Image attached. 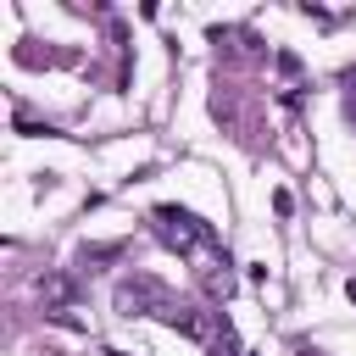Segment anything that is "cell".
<instances>
[{
	"label": "cell",
	"instance_id": "cell-4",
	"mask_svg": "<svg viewBox=\"0 0 356 356\" xmlns=\"http://www.w3.org/2000/svg\"><path fill=\"white\" fill-rule=\"evenodd\" d=\"M117 256H122V245H83V256H78V261L89 267V261H117Z\"/></svg>",
	"mask_w": 356,
	"mask_h": 356
},
{
	"label": "cell",
	"instance_id": "cell-5",
	"mask_svg": "<svg viewBox=\"0 0 356 356\" xmlns=\"http://www.w3.org/2000/svg\"><path fill=\"white\" fill-rule=\"evenodd\" d=\"M278 72H284V78H300V56H295V50H278Z\"/></svg>",
	"mask_w": 356,
	"mask_h": 356
},
{
	"label": "cell",
	"instance_id": "cell-3",
	"mask_svg": "<svg viewBox=\"0 0 356 356\" xmlns=\"http://www.w3.org/2000/svg\"><path fill=\"white\" fill-rule=\"evenodd\" d=\"M39 295H44V300H61V306H67V300L78 295V284H72L67 273H44V278H39Z\"/></svg>",
	"mask_w": 356,
	"mask_h": 356
},
{
	"label": "cell",
	"instance_id": "cell-2",
	"mask_svg": "<svg viewBox=\"0 0 356 356\" xmlns=\"http://www.w3.org/2000/svg\"><path fill=\"white\" fill-rule=\"evenodd\" d=\"M117 312H122V317H167V312H172V295H167L150 273H134V278L117 284Z\"/></svg>",
	"mask_w": 356,
	"mask_h": 356
},
{
	"label": "cell",
	"instance_id": "cell-1",
	"mask_svg": "<svg viewBox=\"0 0 356 356\" xmlns=\"http://www.w3.org/2000/svg\"><path fill=\"white\" fill-rule=\"evenodd\" d=\"M150 228L178 250V256H195V250H222V239H217V228L211 222H200L195 211H184V206H156L150 211Z\"/></svg>",
	"mask_w": 356,
	"mask_h": 356
},
{
	"label": "cell",
	"instance_id": "cell-7",
	"mask_svg": "<svg viewBox=\"0 0 356 356\" xmlns=\"http://www.w3.org/2000/svg\"><path fill=\"white\" fill-rule=\"evenodd\" d=\"M245 356H261V350H245Z\"/></svg>",
	"mask_w": 356,
	"mask_h": 356
},
{
	"label": "cell",
	"instance_id": "cell-6",
	"mask_svg": "<svg viewBox=\"0 0 356 356\" xmlns=\"http://www.w3.org/2000/svg\"><path fill=\"white\" fill-rule=\"evenodd\" d=\"M273 211H278V217H289V211H295V200H289V189H278V195H273Z\"/></svg>",
	"mask_w": 356,
	"mask_h": 356
}]
</instances>
